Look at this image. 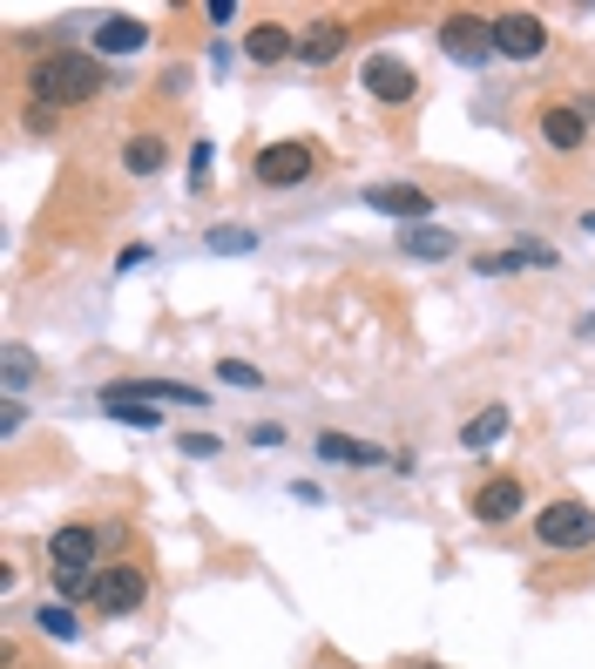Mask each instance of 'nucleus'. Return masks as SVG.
I'll list each match as a JSON object with an SVG mask.
<instances>
[{
    "label": "nucleus",
    "mask_w": 595,
    "mask_h": 669,
    "mask_svg": "<svg viewBox=\"0 0 595 669\" xmlns=\"http://www.w3.org/2000/svg\"><path fill=\"white\" fill-rule=\"evenodd\" d=\"M210 170H217V149L204 136V142H190V189H210Z\"/></svg>",
    "instance_id": "obj_22"
},
{
    "label": "nucleus",
    "mask_w": 595,
    "mask_h": 669,
    "mask_svg": "<svg viewBox=\"0 0 595 669\" xmlns=\"http://www.w3.org/2000/svg\"><path fill=\"white\" fill-rule=\"evenodd\" d=\"M251 176H258L264 189H298V183L319 176V149H311L305 136H277V142H264V149L251 155Z\"/></svg>",
    "instance_id": "obj_2"
},
{
    "label": "nucleus",
    "mask_w": 595,
    "mask_h": 669,
    "mask_svg": "<svg viewBox=\"0 0 595 669\" xmlns=\"http://www.w3.org/2000/svg\"><path fill=\"white\" fill-rule=\"evenodd\" d=\"M501 432H507V406H481V413L460 426V447L467 453H488V447H501Z\"/></svg>",
    "instance_id": "obj_18"
},
{
    "label": "nucleus",
    "mask_w": 595,
    "mask_h": 669,
    "mask_svg": "<svg viewBox=\"0 0 595 669\" xmlns=\"http://www.w3.org/2000/svg\"><path fill=\"white\" fill-rule=\"evenodd\" d=\"M440 48H447V61H460V68H488V61H494V21H481V14H447V21H440Z\"/></svg>",
    "instance_id": "obj_5"
},
{
    "label": "nucleus",
    "mask_w": 595,
    "mask_h": 669,
    "mask_svg": "<svg viewBox=\"0 0 595 669\" xmlns=\"http://www.w3.org/2000/svg\"><path fill=\"white\" fill-rule=\"evenodd\" d=\"M582 230H588V238H595V210H582Z\"/></svg>",
    "instance_id": "obj_30"
},
{
    "label": "nucleus",
    "mask_w": 595,
    "mask_h": 669,
    "mask_svg": "<svg viewBox=\"0 0 595 669\" xmlns=\"http://www.w3.org/2000/svg\"><path fill=\"white\" fill-rule=\"evenodd\" d=\"M345 21H319V27H305L298 34V61L305 68H325V61H339V48H345Z\"/></svg>",
    "instance_id": "obj_15"
},
{
    "label": "nucleus",
    "mask_w": 595,
    "mask_h": 669,
    "mask_svg": "<svg viewBox=\"0 0 595 669\" xmlns=\"http://www.w3.org/2000/svg\"><path fill=\"white\" fill-rule=\"evenodd\" d=\"M535 136H541L554 155H575V149L588 142V115H582L575 102H554V108H541V115H535Z\"/></svg>",
    "instance_id": "obj_11"
},
{
    "label": "nucleus",
    "mask_w": 595,
    "mask_h": 669,
    "mask_svg": "<svg viewBox=\"0 0 595 669\" xmlns=\"http://www.w3.org/2000/svg\"><path fill=\"white\" fill-rule=\"evenodd\" d=\"M156 400H170V406H210L196 385L183 379H115L102 385V406H156Z\"/></svg>",
    "instance_id": "obj_6"
},
{
    "label": "nucleus",
    "mask_w": 595,
    "mask_h": 669,
    "mask_svg": "<svg viewBox=\"0 0 595 669\" xmlns=\"http://www.w3.org/2000/svg\"><path fill=\"white\" fill-rule=\"evenodd\" d=\"M204 244H210L217 257H244V251L258 244V230H244V223H217V230H204Z\"/></svg>",
    "instance_id": "obj_21"
},
{
    "label": "nucleus",
    "mask_w": 595,
    "mask_h": 669,
    "mask_svg": "<svg viewBox=\"0 0 595 669\" xmlns=\"http://www.w3.org/2000/svg\"><path fill=\"white\" fill-rule=\"evenodd\" d=\"M0 379H8V392H21L34 379V359H27V345H8V366H0Z\"/></svg>",
    "instance_id": "obj_24"
},
{
    "label": "nucleus",
    "mask_w": 595,
    "mask_h": 669,
    "mask_svg": "<svg viewBox=\"0 0 595 669\" xmlns=\"http://www.w3.org/2000/svg\"><path fill=\"white\" fill-rule=\"evenodd\" d=\"M217 379H224V385H244V392H258V385H264V372H258V366H244V359H224V366H217Z\"/></svg>",
    "instance_id": "obj_25"
},
{
    "label": "nucleus",
    "mask_w": 595,
    "mask_h": 669,
    "mask_svg": "<svg viewBox=\"0 0 595 669\" xmlns=\"http://www.w3.org/2000/svg\"><path fill=\"white\" fill-rule=\"evenodd\" d=\"M21 419H27V413H21V400H8V413H0V432L14 440V432H21Z\"/></svg>",
    "instance_id": "obj_28"
},
{
    "label": "nucleus",
    "mask_w": 595,
    "mask_h": 669,
    "mask_svg": "<svg viewBox=\"0 0 595 669\" xmlns=\"http://www.w3.org/2000/svg\"><path fill=\"white\" fill-rule=\"evenodd\" d=\"M535 541L548 555H582V547H595V507L588 500H548L535 515Z\"/></svg>",
    "instance_id": "obj_3"
},
{
    "label": "nucleus",
    "mask_w": 595,
    "mask_h": 669,
    "mask_svg": "<svg viewBox=\"0 0 595 669\" xmlns=\"http://www.w3.org/2000/svg\"><path fill=\"white\" fill-rule=\"evenodd\" d=\"M102 528L95 521H68V528H55L48 534V562H55V575H68V568H102Z\"/></svg>",
    "instance_id": "obj_8"
},
{
    "label": "nucleus",
    "mask_w": 595,
    "mask_h": 669,
    "mask_svg": "<svg viewBox=\"0 0 595 669\" xmlns=\"http://www.w3.org/2000/svg\"><path fill=\"white\" fill-rule=\"evenodd\" d=\"M426 669H433V662H426Z\"/></svg>",
    "instance_id": "obj_31"
},
{
    "label": "nucleus",
    "mask_w": 595,
    "mask_h": 669,
    "mask_svg": "<svg viewBox=\"0 0 595 669\" xmlns=\"http://www.w3.org/2000/svg\"><path fill=\"white\" fill-rule=\"evenodd\" d=\"M142 48H149V27L136 14H108L95 27V55H142Z\"/></svg>",
    "instance_id": "obj_13"
},
{
    "label": "nucleus",
    "mask_w": 595,
    "mask_h": 669,
    "mask_svg": "<svg viewBox=\"0 0 595 669\" xmlns=\"http://www.w3.org/2000/svg\"><path fill=\"white\" fill-rule=\"evenodd\" d=\"M251 447H258V453H264V447H285V426H271V419H258V426H251Z\"/></svg>",
    "instance_id": "obj_27"
},
{
    "label": "nucleus",
    "mask_w": 595,
    "mask_h": 669,
    "mask_svg": "<svg viewBox=\"0 0 595 669\" xmlns=\"http://www.w3.org/2000/svg\"><path fill=\"white\" fill-rule=\"evenodd\" d=\"M136 264H149V244H129L123 257H115V270H136Z\"/></svg>",
    "instance_id": "obj_29"
},
{
    "label": "nucleus",
    "mask_w": 595,
    "mask_h": 669,
    "mask_svg": "<svg viewBox=\"0 0 595 669\" xmlns=\"http://www.w3.org/2000/svg\"><path fill=\"white\" fill-rule=\"evenodd\" d=\"M108 419H123V426H136V432H156L163 426V406H102Z\"/></svg>",
    "instance_id": "obj_23"
},
{
    "label": "nucleus",
    "mask_w": 595,
    "mask_h": 669,
    "mask_svg": "<svg viewBox=\"0 0 595 669\" xmlns=\"http://www.w3.org/2000/svg\"><path fill=\"white\" fill-rule=\"evenodd\" d=\"M522 507H528V487L514 481V474H494V481L473 487V521H488V528H507Z\"/></svg>",
    "instance_id": "obj_10"
},
{
    "label": "nucleus",
    "mask_w": 595,
    "mask_h": 669,
    "mask_svg": "<svg viewBox=\"0 0 595 669\" xmlns=\"http://www.w3.org/2000/svg\"><path fill=\"white\" fill-rule=\"evenodd\" d=\"M494 55H507V61H541V55H548V21H541V14H494Z\"/></svg>",
    "instance_id": "obj_9"
},
{
    "label": "nucleus",
    "mask_w": 595,
    "mask_h": 669,
    "mask_svg": "<svg viewBox=\"0 0 595 669\" xmlns=\"http://www.w3.org/2000/svg\"><path fill=\"white\" fill-rule=\"evenodd\" d=\"M163 163H170V142L156 136V129H136V136L123 142V170H129V176H163Z\"/></svg>",
    "instance_id": "obj_16"
},
{
    "label": "nucleus",
    "mask_w": 595,
    "mask_h": 669,
    "mask_svg": "<svg viewBox=\"0 0 595 669\" xmlns=\"http://www.w3.org/2000/svg\"><path fill=\"white\" fill-rule=\"evenodd\" d=\"M244 55H251L258 68H271V61H285V55H298V34H291L285 21H258V27L244 34Z\"/></svg>",
    "instance_id": "obj_14"
},
{
    "label": "nucleus",
    "mask_w": 595,
    "mask_h": 669,
    "mask_svg": "<svg viewBox=\"0 0 595 669\" xmlns=\"http://www.w3.org/2000/svg\"><path fill=\"white\" fill-rule=\"evenodd\" d=\"M27 89L34 102H48V108H75V102H95L108 89V68L102 55H82V48H55L27 68Z\"/></svg>",
    "instance_id": "obj_1"
},
{
    "label": "nucleus",
    "mask_w": 595,
    "mask_h": 669,
    "mask_svg": "<svg viewBox=\"0 0 595 669\" xmlns=\"http://www.w3.org/2000/svg\"><path fill=\"white\" fill-rule=\"evenodd\" d=\"M183 453H190V460H217L224 440H217V432H183Z\"/></svg>",
    "instance_id": "obj_26"
},
{
    "label": "nucleus",
    "mask_w": 595,
    "mask_h": 669,
    "mask_svg": "<svg viewBox=\"0 0 595 669\" xmlns=\"http://www.w3.org/2000/svg\"><path fill=\"white\" fill-rule=\"evenodd\" d=\"M34 628H42L48 643H75V636H82V622H75L68 602H42V609H34Z\"/></svg>",
    "instance_id": "obj_20"
},
{
    "label": "nucleus",
    "mask_w": 595,
    "mask_h": 669,
    "mask_svg": "<svg viewBox=\"0 0 595 669\" xmlns=\"http://www.w3.org/2000/svg\"><path fill=\"white\" fill-rule=\"evenodd\" d=\"M454 244H460V238H447V230H433V223H413L407 238H400V251H407V257H426V264L454 257Z\"/></svg>",
    "instance_id": "obj_19"
},
{
    "label": "nucleus",
    "mask_w": 595,
    "mask_h": 669,
    "mask_svg": "<svg viewBox=\"0 0 595 669\" xmlns=\"http://www.w3.org/2000/svg\"><path fill=\"white\" fill-rule=\"evenodd\" d=\"M89 602H95V615H136L149 602V568L142 562H102Z\"/></svg>",
    "instance_id": "obj_4"
},
{
    "label": "nucleus",
    "mask_w": 595,
    "mask_h": 669,
    "mask_svg": "<svg viewBox=\"0 0 595 669\" xmlns=\"http://www.w3.org/2000/svg\"><path fill=\"white\" fill-rule=\"evenodd\" d=\"M366 204H373L379 217H400V223L413 230V223L433 217V189H413V183H373V189H366Z\"/></svg>",
    "instance_id": "obj_12"
},
{
    "label": "nucleus",
    "mask_w": 595,
    "mask_h": 669,
    "mask_svg": "<svg viewBox=\"0 0 595 669\" xmlns=\"http://www.w3.org/2000/svg\"><path fill=\"white\" fill-rule=\"evenodd\" d=\"M359 89H366L373 102H386V108H407V102L420 95V74H413L407 61H392V55H366V61H359Z\"/></svg>",
    "instance_id": "obj_7"
},
{
    "label": "nucleus",
    "mask_w": 595,
    "mask_h": 669,
    "mask_svg": "<svg viewBox=\"0 0 595 669\" xmlns=\"http://www.w3.org/2000/svg\"><path fill=\"white\" fill-rule=\"evenodd\" d=\"M319 460H332V466H379L386 453L366 447V440H352V432H319Z\"/></svg>",
    "instance_id": "obj_17"
}]
</instances>
